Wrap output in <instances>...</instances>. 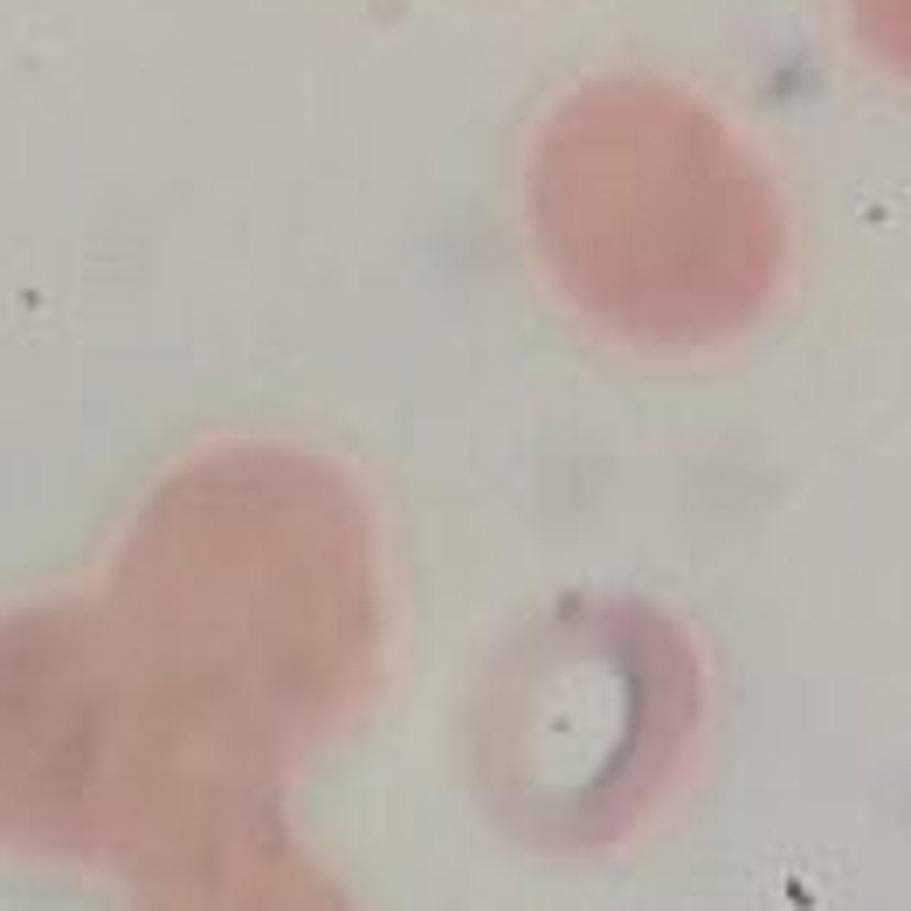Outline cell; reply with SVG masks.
I'll list each match as a JSON object with an SVG mask.
<instances>
[{
    "instance_id": "obj_2",
    "label": "cell",
    "mask_w": 911,
    "mask_h": 911,
    "mask_svg": "<svg viewBox=\"0 0 911 911\" xmlns=\"http://www.w3.org/2000/svg\"><path fill=\"white\" fill-rule=\"evenodd\" d=\"M525 228L566 311L636 353L733 346L788 276V207L760 152L642 69L587 76L539 118Z\"/></svg>"
},
{
    "instance_id": "obj_5",
    "label": "cell",
    "mask_w": 911,
    "mask_h": 911,
    "mask_svg": "<svg viewBox=\"0 0 911 911\" xmlns=\"http://www.w3.org/2000/svg\"><path fill=\"white\" fill-rule=\"evenodd\" d=\"M843 14H849L856 48H864L883 76L911 84V0H843Z\"/></svg>"
},
{
    "instance_id": "obj_3",
    "label": "cell",
    "mask_w": 911,
    "mask_h": 911,
    "mask_svg": "<svg viewBox=\"0 0 911 911\" xmlns=\"http://www.w3.org/2000/svg\"><path fill=\"white\" fill-rule=\"evenodd\" d=\"M705 718L691 636L649 601L581 594L525 621L470 697V780L505 836L581 856L663 801Z\"/></svg>"
},
{
    "instance_id": "obj_1",
    "label": "cell",
    "mask_w": 911,
    "mask_h": 911,
    "mask_svg": "<svg viewBox=\"0 0 911 911\" xmlns=\"http://www.w3.org/2000/svg\"><path fill=\"white\" fill-rule=\"evenodd\" d=\"M104 849L145 904H325L283 780L380 684L387 587L367 498L311 449L228 442L124 525L111 581Z\"/></svg>"
},
{
    "instance_id": "obj_4",
    "label": "cell",
    "mask_w": 911,
    "mask_h": 911,
    "mask_svg": "<svg viewBox=\"0 0 911 911\" xmlns=\"http://www.w3.org/2000/svg\"><path fill=\"white\" fill-rule=\"evenodd\" d=\"M111 780V629L104 601L0 615V849L97 864Z\"/></svg>"
}]
</instances>
